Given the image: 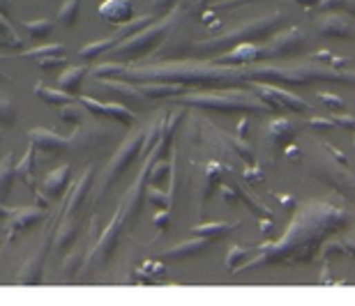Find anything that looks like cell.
Listing matches in <instances>:
<instances>
[{
    "label": "cell",
    "instance_id": "cell-1",
    "mask_svg": "<svg viewBox=\"0 0 355 306\" xmlns=\"http://www.w3.org/2000/svg\"><path fill=\"white\" fill-rule=\"evenodd\" d=\"M286 23V17L282 12H272L268 17H258V19H249L244 21L242 26H238L233 30H227L222 35H217L213 39H203L194 46L196 51H215V53H222V51H229L233 49L238 44H244V42H256V39H268L272 37L275 32H279L284 28Z\"/></svg>",
    "mask_w": 355,
    "mask_h": 306
},
{
    "label": "cell",
    "instance_id": "cell-2",
    "mask_svg": "<svg viewBox=\"0 0 355 306\" xmlns=\"http://www.w3.org/2000/svg\"><path fill=\"white\" fill-rule=\"evenodd\" d=\"M175 104L182 106H196L203 111H217V113H238V111H249V113H263L268 106L256 97L254 92L247 90H224V92H182L180 97H173Z\"/></svg>",
    "mask_w": 355,
    "mask_h": 306
},
{
    "label": "cell",
    "instance_id": "cell-3",
    "mask_svg": "<svg viewBox=\"0 0 355 306\" xmlns=\"http://www.w3.org/2000/svg\"><path fill=\"white\" fill-rule=\"evenodd\" d=\"M171 26H173V17H162L153 21L150 26H146L143 30L134 32L132 37L122 39V42L115 46V49L108 53V56H113L118 63H136L139 58L148 56V53H153L157 46H160L164 39H166Z\"/></svg>",
    "mask_w": 355,
    "mask_h": 306
},
{
    "label": "cell",
    "instance_id": "cell-4",
    "mask_svg": "<svg viewBox=\"0 0 355 306\" xmlns=\"http://www.w3.org/2000/svg\"><path fill=\"white\" fill-rule=\"evenodd\" d=\"M143 145H146V132L143 129H136L122 141V145L115 150V154L111 157V161L104 168V175H102V185L97 189L99 194H106L115 182H118L122 175L127 173V168L134 164L136 159L143 157Z\"/></svg>",
    "mask_w": 355,
    "mask_h": 306
},
{
    "label": "cell",
    "instance_id": "cell-5",
    "mask_svg": "<svg viewBox=\"0 0 355 306\" xmlns=\"http://www.w3.org/2000/svg\"><path fill=\"white\" fill-rule=\"evenodd\" d=\"M122 207L115 210L113 219L111 223L106 226V230H102L97 242H95V247L90 249V261H88V265L90 267H102V265H106L108 261H111V256L115 254V249H118L120 244V235H122Z\"/></svg>",
    "mask_w": 355,
    "mask_h": 306
},
{
    "label": "cell",
    "instance_id": "cell-6",
    "mask_svg": "<svg viewBox=\"0 0 355 306\" xmlns=\"http://www.w3.org/2000/svg\"><path fill=\"white\" fill-rule=\"evenodd\" d=\"M307 46V35L300 28L279 30L270 37V42L261 46V58H284L296 56Z\"/></svg>",
    "mask_w": 355,
    "mask_h": 306
},
{
    "label": "cell",
    "instance_id": "cell-7",
    "mask_svg": "<svg viewBox=\"0 0 355 306\" xmlns=\"http://www.w3.org/2000/svg\"><path fill=\"white\" fill-rule=\"evenodd\" d=\"M81 104H84L90 113L102 115V118H111L125 127H134V122L139 120L136 111H132V108L125 104H120V101H99L95 97H81Z\"/></svg>",
    "mask_w": 355,
    "mask_h": 306
},
{
    "label": "cell",
    "instance_id": "cell-8",
    "mask_svg": "<svg viewBox=\"0 0 355 306\" xmlns=\"http://www.w3.org/2000/svg\"><path fill=\"white\" fill-rule=\"evenodd\" d=\"M258 58H261V46L254 42H244L224 53H217L215 58H210V63L227 65V67H247V65H254Z\"/></svg>",
    "mask_w": 355,
    "mask_h": 306
},
{
    "label": "cell",
    "instance_id": "cell-9",
    "mask_svg": "<svg viewBox=\"0 0 355 306\" xmlns=\"http://www.w3.org/2000/svg\"><path fill=\"white\" fill-rule=\"evenodd\" d=\"M316 30L323 37H332V39H353L355 37V28L353 23L348 21L346 17L337 14V12H327V14L316 19Z\"/></svg>",
    "mask_w": 355,
    "mask_h": 306
},
{
    "label": "cell",
    "instance_id": "cell-10",
    "mask_svg": "<svg viewBox=\"0 0 355 306\" xmlns=\"http://www.w3.org/2000/svg\"><path fill=\"white\" fill-rule=\"evenodd\" d=\"M46 247H49V233L44 235V242L39 244V249L32 254L28 261L21 265V269H19V278L17 283L21 285H37L42 283V269H44V263H46Z\"/></svg>",
    "mask_w": 355,
    "mask_h": 306
},
{
    "label": "cell",
    "instance_id": "cell-11",
    "mask_svg": "<svg viewBox=\"0 0 355 306\" xmlns=\"http://www.w3.org/2000/svg\"><path fill=\"white\" fill-rule=\"evenodd\" d=\"M42 219H44V207L39 205L17 207L8 219V240H15L19 233L28 230L30 226H35V223H39Z\"/></svg>",
    "mask_w": 355,
    "mask_h": 306
},
{
    "label": "cell",
    "instance_id": "cell-12",
    "mask_svg": "<svg viewBox=\"0 0 355 306\" xmlns=\"http://www.w3.org/2000/svg\"><path fill=\"white\" fill-rule=\"evenodd\" d=\"M28 141L35 145V150L46 154H60L65 152V150H70V139H63L60 134L49 132V129H42V127L30 129Z\"/></svg>",
    "mask_w": 355,
    "mask_h": 306
},
{
    "label": "cell",
    "instance_id": "cell-13",
    "mask_svg": "<svg viewBox=\"0 0 355 306\" xmlns=\"http://www.w3.org/2000/svg\"><path fill=\"white\" fill-rule=\"evenodd\" d=\"M210 244H213V242H208V240H203V237L194 235V240H185L180 244H173V247L164 249L160 254V258H162V261H187V258H196V256L206 254Z\"/></svg>",
    "mask_w": 355,
    "mask_h": 306
},
{
    "label": "cell",
    "instance_id": "cell-14",
    "mask_svg": "<svg viewBox=\"0 0 355 306\" xmlns=\"http://www.w3.org/2000/svg\"><path fill=\"white\" fill-rule=\"evenodd\" d=\"M79 233H81V221H77L74 216H63L58 223L56 235H53V249H56V254L65 256L77 244Z\"/></svg>",
    "mask_w": 355,
    "mask_h": 306
},
{
    "label": "cell",
    "instance_id": "cell-15",
    "mask_svg": "<svg viewBox=\"0 0 355 306\" xmlns=\"http://www.w3.org/2000/svg\"><path fill=\"white\" fill-rule=\"evenodd\" d=\"M97 12L106 23L122 26L134 19V3L132 0H104Z\"/></svg>",
    "mask_w": 355,
    "mask_h": 306
},
{
    "label": "cell",
    "instance_id": "cell-16",
    "mask_svg": "<svg viewBox=\"0 0 355 306\" xmlns=\"http://www.w3.org/2000/svg\"><path fill=\"white\" fill-rule=\"evenodd\" d=\"M93 175H95V166H88L84 171V175L79 178V182L74 185L70 198H67V203H65L63 216H74V212L81 207V203L86 201V194L90 192V187H93Z\"/></svg>",
    "mask_w": 355,
    "mask_h": 306
},
{
    "label": "cell",
    "instance_id": "cell-17",
    "mask_svg": "<svg viewBox=\"0 0 355 306\" xmlns=\"http://www.w3.org/2000/svg\"><path fill=\"white\" fill-rule=\"evenodd\" d=\"M70 178H72V166H60L44 178L42 192L49 198H63L67 187H70Z\"/></svg>",
    "mask_w": 355,
    "mask_h": 306
},
{
    "label": "cell",
    "instance_id": "cell-18",
    "mask_svg": "<svg viewBox=\"0 0 355 306\" xmlns=\"http://www.w3.org/2000/svg\"><path fill=\"white\" fill-rule=\"evenodd\" d=\"M95 83L102 85V88H106V90H111L113 94H120L125 101H134V104H141L143 99V94L139 90V85H134V83H129V81H120V79H93Z\"/></svg>",
    "mask_w": 355,
    "mask_h": 306
},
{
    "label": "cell",
    "instance_id": "cell-19",
    "mask_svg": "<svg viewBox=\"0 0 355 306\" xmlns=\"http://www.w3.org/2000/svg\"><path fill=\"white\" fill-rule=\"evenodd\" d=\"M238 226H240V221H236V223H231V221H208V223H201V226H194L192 235H199L208 242H217V240H224L229 233H233Z\"/></svg>",
    "mask_w": 355,
    "mask_h": 306
},
{
    "label": "cell",
    "instance_id": "cell-20",
    "mask_svg": "<svg viewBox=\"0 0 355 306\" xmlns=\"http://www.w3.org/2000/svg\"><path fill=\"white\" fill-rule=\"evenodd\" d=\"M120 42H122V39H120V37H118V35H115V32H113L111 37H104V39H95V42L86 44V46H81L77 56H79L81 60H86V63H88V60H97L99 56H106V53H111V51L115 49V46L120 44Z\"/></svg>",
    "mask_w": 355,
    "mask_h": 306
},
{
    "label": "cell",
    "instance_id": "cell-21",
    "mask_svg": "<svg viewBox=\"0 0 355 306\" xmlns=\"http://www.w3.org/2000/svg\"><path fill=\"white\" fill-rule=\"evenodd\" d=\"M296 134H298L296 127H293L286 118L272 120L270 127H268V141L277 147H286L293 139H296Z\"/></svg>",
    "mask_w": 355,
    "mask_h": 306
},
{
    "label": "cell",
    "instance_id": "cell-22",
    "mask_svg": "<svg viewBox=\"0 0 355 306\" xmlns=\"http://www.w3.org/2000/svg\"><path fill=\"white\" fill-rule=\"evenodd\" d=\"M139 90L146 99H164V97H180L187 92V85L180 83H139Z\"/></svg>",
    "mask_w": 355,
    "mask_h": 306
},
{
    "label": "cell",
    "instance_id": "cell-23",
    "mask_svg": "<svg viewBox=\"0 0 355 306\" xmlns=\"http://www.w3.org/2000/svg\"><path fill=\"white\" fill-rule=\"evenodd\" d=\"M86 74H88V67L86 65H72L67 67V70L58 76V88L65 92H79L81 90V83L86 81Z\"/></svg>",
    "mask_w": 355,
    "mask_h": 306
},
{
    "label": "cell",
    "instance_id": "cell-24",
    "mask_svg": "<svg viewBox=\"0 0 355 306\" xmlns=\"http://www.w3.org/2000/svg\"><path fill=\"white\" fill-rule=\"evenodd\" d=\"M15 178H17V161L12 154H5L0 159V198L3 201H8V196L12 194Z\"/></svg>",
    "mask_w": 355,
    "mask_h": 306
},
{
    "label": "cell",
    "instance_id": "cell-25",
    "mask_svg": "<svg viewBox=\"0 0 355 306\" xmlns=\"http://www.w3.org/2000/svg\"><path fill=\"white\" fill-rule=\"evenodd\" d=\"M272 90H275L279 101H282L284 111H296V113H309V111H314L311 104H307V101L303 97H298L296 92H289L284 85H275V83H272Z\"/></svg>",
    "mask_w": 355,
    "mask_h": 306
},
{
    "label": "cell",
    "instance_id": "cell-26",
    "mask_svg": "<svg viewBox=\"0 0 355 306\" xmlns=\"http://www.w3.org/2000/svg\"><path fill=\"white\" fill-rule=\"evenodd\" d=\"M35 94L51 106H65V104H70V101H77L72 92H65V90H60V88H49L44 83H35Z\"/></svg>",
    "mask_w": 355,
    "mask_h": 306
},
{
    "label": "cell",
    "instance_id": "cell-27",
    "mask_svg": "<svg viewBox=\"0 0 355 306\" xmlns=\"http://www.w3.org/2000/svg\"><path fill=\"white\" fill-rule=\"evenodd\" d=\"M32 168H35V145H28L23 157L17 161V178L23 180L28 187H35V178H32Z\"/></svg>",
    "mask_w": 355,
    "mask_h": 306
},
{
    "label": "cell",
    "instance_id": "cell-28",
    "mask_svg": "<svg viewBox=\"0 0 355 306\" xmlns=\"http://www.w3.org/2000/svg\"><path fill=\"white\" fill-rule=\"evenodd\" d=\"M19 120V104L12 97L0 94V129H15Z\"/></svg>",
    "mask_w": 355,
    "mask_h": 306
},
{
    "label": "cell",
    "instance_id": "cell-29",
    "mask_svg": "<svg viewBox=\"0 0 355 306\" xmlns=\"http://www.w3.org/2000/svg\"><path fill=\"white\" fill-rule=\"evenodd\" d=\"M79 8H81V0H63V5H60L56 14V23L63 26V28H72L79 19Z\"/></svg>",
    "mask_w": 355,
    "mask_h": 306
},
{
    "label": "cell",
    "instance_id": "cell-30",
    "mask_svg": "<svg viewBox=\"0 0 355 306\" xmlns=\"http://www.w3.org/2000/svg\"><path fill=\"white\" fill-rule=\"evenodd\" d=\"M86 113H88V108L84 104H79V101H70V104H65V106H58L60 120L67 122V125H81V122L86 120Z\"/></svg>",
    "mask_w": 355,
    "mask_h": 306
},
{
    "label": "cell",
    "instance_id": "cell-31",
    "mask_svg": "<svg viewBox=\"0 0 355 306\" xmlns=\"http://www.w3.org/2000/svg\"><path fill=\"white\" fill-rule=\"evenodd\" d=\"M21 23L35 39H46L58 26L56 19H32V21H21Z\"/></svg>",
    "mask_w": 355,
    "mask_h": 306
},
{
    "label": "cell",
    "instance_id": "cell-32",
    "mask_svg": "<svg viewBox=\"0 0 355 306\" xmlns=\"http://www.w3.org/2000/svg\"><path fill=\"white\" fill-rule=\"evenodd\" d=\"M222 139L224 141H229L231 143V147H233V152L240 157L244 164H254L256 161V154H254V147L249 145V141H242V139H238V136H227V134H222Z\"/></svg>",
    "mask_w": 355,
    "mask_h": 306
},
{
    "label": "cell",
    "instance_id": "cell-33",
    "mask_svg": "<svg viewBox=\"0 0 355 306\" xmlns=\"http://www.w3.org/2000/svg\"><path fill=\"white\" fill-rule=\"evenodd\" d=\"M49 56H65V46L63 44H42L37 49H30V51H23L21 58H28V60H39V58H49Z\"/></svg>",
    "mask_w": 355,
    "mask_h": 306
},
{
    "label": "cell",
    "instance_id": "cell-34",
    "mask_svg": "<svg viewBox=\"0 0 355 306\" xmlns=\"http://www.w3.org/2000/svg\"><path fill=\"white\" fill-rule=\"evenodd\" d=\"M171 173V164L166 159H155L153 164H150V173H148V185H155L160 187L164 180L169 178Z\"/></svg>",
    "mask_w": 355,
    "mask_h": 306
},
{
    "label": "cell",
    "instance_id": "cell-35",
    "mask_svg": "<svg viewBox=\"0 0 355 306\" xmlns=\"http://www.w3.org/2000/svg\"><path fill=\"white\" fill-rule=\"evenodd\" d=\"M146 201L150 203V205H155L157 210H169L171 207V194L162 192V189L155 187V185L146 187Z\"/></svg>",
    "mask_w": 355,
    "mask_h": 306
},
{
    "label": "cell",
    "instance_id": "cell-36",
    "mask_svg": "<svg viewBox=\"0 0 355 306\" xmlns=\"http://www.w3.org/2000/svg\"><path fill=\"white\" fill-rule=\"evenodd\" d=\"M254 256V251L247 249V247H238V244H233V247L229 249V256H227V269L229 272H236L238 265H240L244 258H251Z\"/></svg>",
    "mask_w": 355,
    "mask_h": 306
},
{
    "label": "cell",
    "instance_id": "cell-37",
    "mask_svg": "<svg viewBox=\"0 0 355 306\" xmlns=\"http://www.w3.org/2000/svg\"><path fill=\"white\" fill-rule=\"evenodd\" d=\"M0 35H5L12 42V46L15 49H21V44H23V39L17 35V30H15V26L10 23V19L5 17V14H0Z\"/></svg>",
    "mask_w": 355,
    "mask_h": 306
},
{
    "label": "cell",
    "instance_id": "cell-38",
    "mask_svg": "<svg viewBox=\"0 0 355 306\" xmlns=\"http://www.w3.org/2000/svg\"><path fill=\"white\" fill-rule=\"evenodd\" d=\"M318 99L323 101L327 106V111L332 113H344L346 111V101L339 97V94H332V92H318Z\"/></svg>",
    "mask_w": 355,
    "mask_h": 306
},
{
    "label": "cell",
    "instance_id": "cell-39",
    "mask_svg": "<svg viewBox=\"0 0 355 306\" xmlns=\"http://www.w3.org/2000/svg\"><path fill=\"white\" fill-rule=\"evenodd\" d=\"M229 168L220 164V161H210V164L206 166V178H208V185H222V178H224V173H227Z\"/></svg>",
    "mask_w": 355,
    "mask_h": 306
},
{
    "label": "cell",
    "instance_id": "cell-40",
    "mask_svg": "<svg viewBox=\"0 0 355 306\" xmlns=\"http://www.w3.org/2000/svg\"><path fill=\"white\" fill-rule=\"evenodd\" d=\"M244 180H247L251 187H258V185H263V182H265V171H263L261 166H256V164H249L247 168H244Z\"/></svg>",
    "mask_w": 355,
    "mask_h": 306
},
{
    "label": "cell",
    "instance_id": "cell-41",
    "mask_svg": "<svg viewBox=\"0 0 355 306\" xmlns=\"http://www.w3.org/2000/svg\"><path fill=\"white\" fill-rule=\"evenodd\" d=\"M320 256L323 258H332V256H339V258H346L348 256V251L344 247V242L341 240H330L323 247V251H320Z\"/></svg>",
    "mask_w": 355,
    "mask_h": 306
},
{
    "label": "cell",
    "instance_id": "cell-42",
    "mask_svg": "<svg viewBox=\"0 0 355 306\" xmlns=\"http://www.w3.org/2000/svg\"><path fill=\"white\" fill-rule=\"evenodd\" d=\"M332 122L337 127H344L348 132H355V115H348V113H332L330 115Z\"/></svg>",
    "mask_w": 355,
    "mask_h": 306
},
{
    "label": "cell",
    "instance_id": "cell-43",
    "mask_svg": "<svg viewBox=\"0 0 355 306\" xmlns=\"http://www.w3.org/2000/svg\"><path fill=\"white\" fill-rule=\"evenodd\" d=\"M175 0H150V14H166L169 10H173Z\"/></svg>",
    "mask_w": 355,
    "mask_h": 306
},
{
    "label": "cell",
    "instance_id": "cell-44",
    "mask_svg": "<svg viewBox=\"0 0 355 306\" xmlns=\"http://www.w3.org/2000/svg\"><path fill=\"white\" fill-rule=\"evenodd\" d=\"M42 70H56V67H63L67 63V56H49V58H39L37 60Z\"/></svg>",
    "mask_w": 355,
    "mask_h": 306
},
{
    "label": "cell",
    "instance_id": "cell-45",
    "mask_svg": "<svg viewBox=\"0 0 355 306\" xmlns=\"http://www.w3.org/2000/svg\"><path fill=\"white\" fill-rule=\"evenodd\" d=\"M346 8V0H318L316 10L318 12H337Z\"/></svg>",
    "mask_w": 355,
    "mask_h": 306
},
{
    "label": "cell",
    "instance_id": "cell-46",
    "mask_svg": "<svg viewBox=\"0 0 355 306\" xmlns=\"http://www.w3.org/2000/svg\"><path fill=\"white\" fill-rule=\"evenodd\" d=\"M309 127L318 129V132H330L337 125L332 122V118H320V115H316V118H309Z\"/></svg>",
    "mask_w": 355,
    "mask_h": 306
},
{
    "label": "cell",
    "instance_id": "cell-47",
    "mask_svg": "<svg viewBox=\"0 0 355 306\" xmlns=\"http://www.w3.org/2000/svg\"><path fill=\"white\" fill-rule=\"evenodd\" d=\"M222 198L227 205H238V203H240V196H238L236 187L231 185H222Z\"/></svg>",
    "mask_w": 355,
    "mask_h": 306
},
{
    "label": "cell",
    "instance_id": "cell-48",
    "mask_svg": "<svg viewBox=\"0 0 355 306\" xmlns=\"http://www.w3.org/2000/svg\"><path fill=\"white\" fill-rule=\"evenodd\" d=\"M323 147H325V152H330V154H332V157H334V161H337L339 166H344V168L348 166V157H346L344 152H341V150H337V147H334L332 143H325Z\"/></svg>",
    "mask_w": 355,
    "mask_h": 306
},
{
    "label": "cell",
    "instance_id": "cell-49",
    "mask_svg": "<svg viewBox=\"0 0 355 306\" xmlns=\"http://www.w3.org/2000/svg\"><path fill=\"white\" fill-rule=\"evenodd\" d=\"M155 228H160V230H166L169 228V210H157V214H155Z\"/></svg>",
    "mask_w": 355,
    "mask_h": 306
},
{
    "label": "cell",
    "instance_id": "cell-50",
    "mask_svg": "<svg viewBox=\"0 0 355 306\" xmlns=\"http://www.w3.org/2000/svg\"><path fill=\"white\" fill-rule=\"evenodd\" d=\"M236 136H238V139H242V141H247V139H249V120H247V118H242L240 122H238Z\"/></svg>",
    "mask_w": 355,
    "mask_h": 306
},
{
    "label": "cell",
    "instance_id": "cell-51",
    "mask_svg": "<svg viewBox=\"0 0 355 306\" xmlns=\"http://www.w3.org/2000/svg\"><path fill=\"white\" fill-rule=\"evenodd\" d=\"M284 154L289 157L291 161H300L303 159V152H300V147L298 145H293V143H289V145L284 147Z\"/></svg>",
    "mask_w": 355,
    "mask_h": 306
},
{
    "label": "cell",
    "instance_id": "cell-52",
    "mask_svg": "<svg viewBox=\"0 0 355 306\" xmlns=\"http://www.w3.org/2000/svg\"><path fill=\"white\" fill-rule=\"evenodd\" d=\"M12 212H15V210H12V207H8V205H5V201H3V198H0V221H8V219H10V216H12Z\"/></svg>",
    "mask_w": 355,
    "mask_h": 306
},
{
    "label": "cell",
    "instance_id": "cell-53",
    "mask_svg": "<svg viewBox=\"0 0 355 306\" xmlns=\"http://www.w3.org/2000/svg\"><path fill=\"white\" fill-rule=\"evenodd\" d=\"M279 201H282L284 210H296V198L293 196H279Z\"/></svg>",
    "mask_w": 355,
    "mask_h": 306
},
{
    "label": "cell",
    "instance_id": "cell-54",
    "mask_svg": "<svg viewBox=\"0 0 355 306\" xmlns=\"http://www.w3.org/2000/svg\"><path fill=\"white\" fill-rule=\"evenodd\" d=\"M0 14H5L10 19L12 14V0H0Z\"/></svg>",
    "mask_w": 355,
    "mask_h": 306
},
{
    "label": "cell",
    "instance_id": "cell-55",
    "mask_svg": "<svg viewBox=\"0 0 355 306\" xmlns=\"http://www.w3.org/2000/svg\"><path fill=\"white\" fill-rule=\"evenodd\" d=\"M296 3L300 5V8L311 10V8H316V5H318V0H296Z\"/></svg>",
    "mask_w": 355,
    "mask_h": 306
},
{
    "label": "cell",
    "instance_id": "cell-56",
    "mask_svg": "<svg viewBox=\"0 0 355 306\" xmlns=\"http://www.w3.org/2000/svg\"><path fill=\"white\" fill-rule=\"evenodd\" d=\"M8 46H12V42L5 35H0V49H8Z\"/></svg>",
    "mask_w": 355,
    "mask_h": 306
},
{
    "label": "cell",
    "instance_id": "cell-57",
    "mask_svg": "<svg viewBox=\"0 0 355 306\" xmlns=\"http://www.w3.org/2000/svg\"><path fill=\"white\" fill-rule=\"evenodd\" d=\"M346 10L355 17V0H346Z\"/></svg>",
    "mask_w": 355,
    "mask_h": 306
},
{
    "label": "cell",
    "instance_id": "cell-58",
    "mask_svg": "<svg viewBox=\"0 0 355 306\" xmlns=\"http://www.w3.org/2000/svg\"><path fill=\"white\" fill-rule=\"evenodd\" d=\"M5 81H10V76H8V74H5L3 70H0V83H5Z\"/></svg>",
    "mask_w": 355,
    "mask_h": 306
},
{
    "label": "cell",
    "instance_id": "cell-59",
    "mask_svg": "<svg viewBox=\"0 0 355 306\" xmlns=\"http://www.w3.org/2000/svg\"><path fill=\"white\" fill-rule=\"evenodd\" d=\"M353 145H355V139H353Z\"/></svg>",
    "mask_w": 355,
    "mask_h": 306
}]
</instances>
